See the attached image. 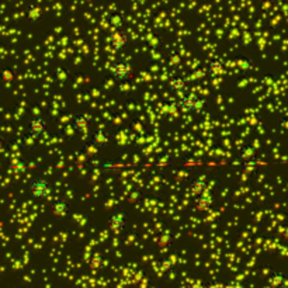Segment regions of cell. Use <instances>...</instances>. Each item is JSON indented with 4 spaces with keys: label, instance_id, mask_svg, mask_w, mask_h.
Here are the masks:
<instances>
[{
    "label": "cell",
    "instance_id": "obj_18",
    "mask_svg": "<svg viewBox=\"0 0 288 288\" xmlns=\"http://www.w3.org/2000/svg\"><path fill=\"white\" fill-rule=\"evenodd\" d=\"M173 240H174V238H173V235L170 232H163V234H160L158 236V244L160 248H168V246L173 244Z\"/></svg>",
    "mask_w": 288,
    "mask_h": 288
},
{
    "label": "cell",
    "instance_id": "obj_5",
    "mask_svg": "<svg viewBox=\"0 0 288 288\" xmlns=\"http://www.w3.org/2000/svg\"><path fill=\"white\" fill-rule=\"evenodd\" d=\"M215 206V198L214 194L211 192V187L207 188L206 192H202L198 196L192 197V208L194 211H198V212H208L211 211Z\"/></svg>",
    "mask_w": 288,
    "mask_h": 288
},
{
    "label": "cell",
    "instance_id": "obj_24",
    "mask_svg": "<svg viewBox=\"0 0 288 288\" xmlns=\"http://www.w3.org/2000/svg\"><path fill=\"white\" fill-rule=\"evenodd\" d=\"M174 267V262L172 258H163L162 260V268L164 272H169Z\"/></svg>",
    "mask_w": 288,
    "mask_h": 288
},
{
    "label": "cell",
    "instance_id": "obj_3",
    "mask_svg": "<svg viewBox=\"0 0 288 288\" xmlns=\"http://www.w3.org/2000/svg\"><path fill=\"white\" fill-rule=\"evenodd\" d=\"M110 74L114 80L124 83L134 76V65L128 60H117L110 66Z\"/></svg>",
    "mask_w": 288,
    "mask_h": 288
},
{
    "label": "cell",
    "instance_id": "obj_2",
    "mask_svg": "<svg viewBox=\"0 0 288 288\" xmlns=\"http://www.w3.org/2000/svg\"><path fill=\"white\" fill-rule=\"evenodd\" d=\"M28 192H30V196L32 198L46 200L52 196L54 186L44 176H37V178H31L30 184H28Z\"/></svg>",
    "mask_w": 288,
    "mask_h": 288
},
{
    "label": "cell",
    "instance_id": "obj_4",
    "mask_svg": "<svg viewBox=\"0 0 288 288\" xmlns=\"http://www.w3.org/2000/svg\"><path fill=\"white\" fill-rule=\"evenodd\" d=\"M48 131V121L45 120L44 116L36 114L30 118L28 126H27V135L36 140H40Z\"/></svg>",
    "mask_w": 288,
    "mask_h": 288
},
{
    "label": "cell",
    "instance_id": "obj_14",
    "mask_svg": "<svg viewBox=\"0 0 288 288\" xmlns=\"http://www.w3.org/2000/svg\"><path fill=\"white\" fill-rule=\"evenodd\" d=\"M238 155H239V158H240L244 163L253 162V160L258 159V149L254 148L253 144H244V146H240Z\"/></svg>",
    "mask_w": 288,
    "mask_h": 288
},
{
    "label": "cell",
    "instance_id": "obj_10",
    "mask_svg": "<svg viewBox=\"0 0 288 288\" xmlns=\"http://www.w3.org/2000/svg\"><path fill=\"white\" fill-rule=\"evenodd\" d=\"M69 211H70V202L65 197H56L52 201L51 212L54 216L62 220V218H65L69 214Z\"/></svg>",
    "mask_w": 288,
    "mask_h": 288
},
{
    "label": "cell",
    "instance_id": "obj_7",
    "mask_svg": "<svg viewBox=\"0 0 288 288\" xmlns=\"http://www.w3.org/2000/svg\"><path fill=\"white\" fill-rule=\"evenodd\" d=\"M128 225L126 212L122 211H112L107 218V226L112 234H122Z\"/></svg>",
    "mask_w": 288,
    "mask_h": 288
},
{
    "label": "cell",
    "instance_id": "obj_1",
    "mask_svg": "<svg viewBox=\"0 0 288 288\" xmlns=\"http://www.w3.org/2000/svg\"><path fill=\"white\" fill-rule=\"evenodd\" d=\"M176 106H178V108L184 112L202 114L207 108V100L194 92H186L184 94H182L176 102Z\"/></svg>",
    "mask_w": 288,
    "mask_h": 288
},
{
    "label": "cell",
    "instance_id": "obj_22",
    "mask_svg": "<svg viewBox=\"0 0 288 288\" xmlns=\"http://www.w3.org/2000/svg\"><path fill=\"white\" fill-rule=\"evenodd\" d=\"M62 136H64V140H74V136H76V132H74V130L72 128V126L69 124L66 126L64 130H62Z\"/></svg>",
    "mask_w": 288,
    "mask_h": 288
},
{
    "label": "cell",
    "instance_id": "obj_15",
    "mask_svg": "<svg viewBox=\"0 0 288 288\" xmlns=\"http://www.w3.org/2000/svg\"><path fill=\"white\" fill-rule=\"evenodd\" d=\"M225 69H226V64H225V60H222V58L216 56V58H211V60H208L207 70L210 74L218 76V74H224Z\"/></svg>",
    "mask_w": 288,
    "mask_h": 288
},
{
    "label": "cell",
    "instance_id": "obj_13",
    "mask_svg": "<svg viewBox=\"0 0 288 288\" xmlns=\"http://www.w3.org/2000/svg\"><path fill=\"white\" fill-rule=\"evenodd\" d=\"M188 187H190L192 197H196V196H198L202 192H206L207 188H210V182H208L207 176L201 174V176H196L194 178H192Z\"/></svg>",
    "mask_w": 288,
    "mask_h": 288
},
{
    "label": "cell",
    "instance_id": "obj_25",
    "mask_svg": "<svg viewBox=\"0 0 288 288\" xmlns=\"http://www.w3.org/2000/svg\"><path fill=\"white\" fill-rule=\"evenodd\" d=\"M280 128H281V132L282 134L287 132V117H286V116H282V117H281Z\"/></svg>",
    "mask_w": 288,
    "mask_h": 288
},
{
    "label": "cell",
    "instance_id": "obj_17",
    "mask_svg": "<svg viewBox=\"0 0 288 288\" xmlns=\"http://www.w3.org/2000/svg\"><path fill=\"white\" fill-rule=\"evenodd\" d=\"M98 152H100V149L96 148L92 142H86V144H83L79 149V154L82 155H84L86 159H93V158H96L98 155Z\"/></svg>",
    "mask_w": 288,
    "mask_h": 288
},
{
    "label": "cell",
    "instance_id": "obj_8",
    "mask_svg": "<svg viewBox=\"0 0 288 288\" xmlns=\"http://www.w3.org/2000/svg\"><path fill=\"white\" fill-rule=\"evenodd\" d=\"M92 117L89 114H86L84 111H79L76 112L74 117H72V121H70V126L74 130L76 134H84L90 132V128H92Z\"/></svg>",
    "mask_w": 288,
    "mask_h": 288
},
{
    "label": "cell",
    "instance_id": "obj_20",
    "mask_svg": "<svg viewBox=\"0 0 288 288\" xmlns=\"http://www.w3.org/2000/svg\"><path fill=\"white\" fill-rule=\"evenodd\" d=\"M103 262H104L103 254H102V253H96V254L92 258V260L89 262V267L90 268H93V270L100 268V267L103 266Z\"/></svg>",
    "mask_w": 288,
    "mask_h": 288
},
{
    "label": "cell",
    "instance_id": "obj_23",
    "mask_svg": "<svg viewBox=\"0 0 288 288\" xmlns=\"http://www.w3.org/2000/svg\"><path fill=\"white\" fill-rule=\"evenodd\" d=\"M37 142L38 140H36L34 138H31L30 135H27L24 140H22V146H24V149H34L36 146H37Z\"/></svg>",
    "mask_w": 288,
    "mask_h": 288
},
{
    "label": "cell",
    "instance_id": "obj_21",
    "mask_svg": "<svg viewBox=\"0 0 288 288\" xmlns=\"http://www.w3.org/2000/svg\"><path fill=\"white\" fill-rule=\"evenodd\" d=\"M140 200H142V192L140 188H134L132 192H130L126 201H128V204H136V202H140Z\"/></svg>",
    "mask_w": 288,
    "mask_h": 288
},
{
    "label": "cell",
    "instance_id": "obj_9",
    "mask_svg": "<svg viewBox=\"0 0 288 288\" xmlns=\"http://www.w3.org/2000/svg\"><path fill=\"white\" fill-rule=\"evenodd\" d=\"M168 88L172 93L182 96L186 92H188V80L183 74H174L168 80Z\"/></svg>",
    "mask_w": 288,
    "mask_h": 288
},
{
    "label": "cell",
    "instance_id": "obj_16",
    "mask_svg": "<svg viewBox=\"0 0 288 288\" xmlns=\"http://www.w3.org/2000/svg\"><path fill=\"white\" fill-rule=\"evenodd\" d=\"M267 281L272 288H282L287 282V277L281 270H272V273L267 277Z\"/></svg>",
    "mask_w": 288,
    "mask_h": 288
},
{
    "label": "cell",
    "instance_id": "obj_12",
    "mask_svg": "<svg viewBox=\"0 0 288 288\" xmlns=\"http://www.w3.org/2000/svg\"><path fill=\"white\" fill-rule=\"evenodd\" d=\"M90 142H92L96 148L100 149V150L108 148V145H110V134H108L107 130H104V128H97V130H94V131L92 132Z\"/></svg>",
    "mask_w": 288,
    "mask_h": 288
},
{
    "label": "cell",
    "instance_id": "obj_11",
    "mask_svg": "<svg viewBox=\"0 0 288 288\" xmlns=\"http://www.w3.org/2000/svg\"><path fill=\"white\" fill-rule=\"evenodd\" d=\"M72 79V72L68 66H58L52 72V82L58 88H66L69 82Z\"/></svg>",
    "mask_w": 288,
    "mask_h": 288
},
{
    "label": "cell",
    "instance_id": "obj_19",
    "mask_svg": "<svg viewBox=\"0 0 288 288\" xmlns=\"http://www.w3.org/2000/svg\"><path fill=\"white\" fill-rule=\"evenodd\" d=\"M110 24L116 28V30H121V28L124 27V24H126V20H124L122 16L112 14L110 17Z\"/></svg>",
    "mask_w": 288,
    "mask_h": 288
},
{
    "label": "cell",
    "instance_id": "obj_6",
    "mask_svg": "<svg viewBox=\"0 0 288 288\" xmlns=\"http://www.w3.org/2000/svg\"><path fill=\"white\" fill-rule=\"evenodd\" d=\"M107 42H108L111 51L122 52L126 51L128 45H130V37L122 28L121 30H114L107 38Z\"/></svg>",
    "mask_w": 288,
    "mask_h": 288
}]
</instances>
